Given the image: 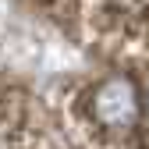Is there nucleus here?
Segmentation results:
<instances>
[{"label": "nucleus", "instance_id": "1", "mask_svg": "<svg viewBox=\"0 0 149 149\" xmlns=\"http://www.w3.org/2000/svg\"><path fill=\"white\" fill-rule=\"evenodd\" d=\"M96 114L107 124H114V128L128 124V121L135 117V92H132V85H124V82L103 85L96 92Z\"/></svg>", "mask_w": 149, "mask_h": 149}]
</instances>
